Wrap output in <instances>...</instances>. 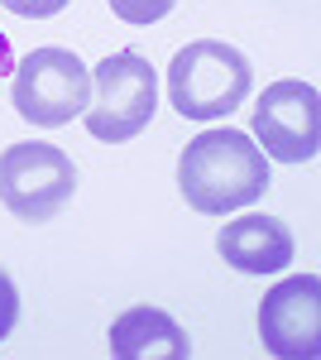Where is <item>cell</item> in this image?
I'll return each instance as SVG.
<instances>
[{
  "mask_svg": "<svg viewBox=\"0 0 321 360\" xmlns=\"http://www.w3.org/2000/svg\"><path fill=\"white\" fill-rule=\"evenodd\" d=\"M178 188L192 212L225 217L268 193V154L244 130H207L178 159Z\"/></svg>",
  "mask_w": 321,
  "mask_h": 360,
  "instance_id": "cell-1",
  "label": "cell"
},
{
  "mask_svg": "<svg viewBox=\"0 0 321 360\" xmlns=\"http://www.w3.org/2000/svg\"><path fill=\"white\" fill-rule=\"evenodd\" d=\"M249 58L225 39H192L168 63V101L188 120H221L249 96Z\"/></svg>",
  "mask_w": 321,
  "mask_h": 360,
  "instance_id": "cell-2",
  "label": "cell"
},
{
  "mask_svg": "<svg viewBox=\"0 0 321 360\" xmlns=\"http://www.w3.org/2000/svg\"><path fill=\"white\" fill-rule=\"evenodd\" d=\"M91 82H96V101L81 115H86V130L106 144L134 139L159 111V72L139 49H120V53L101 58Z\"/></svg>",
  "mask_w": 321,
  "mask_h": 360,
  "instance_id": "cell-3",
  "label": "cell"
},
{
  "mask_svg": "<svg viewBox=\"0 0 321 360\" xmlns=\"http://www.w3.org/2000/svg\"><path fill=\"white\" fill-rule=\"evenodd\" d=\"M72 193H77V164L58 144L25 139L0 154V202L10 217L44 226L72 202Z\"/></svg>",
  "mask_w": 321,
  "mask_h": 360,
  "instance_id": "cell-4",
  "label": "cell"
},
{
  "mask_svg": "<svg viewBox=\"0 0 321 360\" xmlns=\"http://www.w3.org/2000/svg\"><path fill=\"white\" fill-rule=\"evenodd\" d=\"M10 101L29 125L58 130L72 115L86 111L91 101V68L81 63L72 49H34L29 58L15 63L10 72Z\"/></svg>",
  "mask_w": 321,
  "mask_h": 360,
  "instance_id": "cell-5",
  "label": "cell"
},
{
  "mask_svg": "<svg viewBox=\"0 0 321 360\" xmlns=\"http://www.w3.org/2000/svg\"><path fill=\"white\" fill-rule=\"evenodd\" d=\"M254 139L268 159H283V164H307L317 159L321 144V96L312 82L302 77H283V82H268L259 106L249 115Z\"/></svg>",
  "mask_w": 321,
  "mask_h": 360,
  "instance_id": "cell-6",
  "label": "cell"
},
{
  "mask_svg": "<svg viewBox=\"0 0 321 360\" xmlns=\"http://www.w3.org/2000/svg\"><path fill=\"white\" fill-rule=\"evenodd\" d=\"M259 336L268 356L317 360L321 356V274H288L259 303Z\"/></svg>",
  "mask_w": 321,
  "mask_h": 360,
  "instance_id": "cell-7",
  "label": "cell"
},
{
  "mask_svg": "<svg viewBox=\"0 0 321 360\" xmlns=\"http://www.w3.org/2000/svg\"><path fill=\"white\" fill-rule=\"evenodd\" d=\"M216 250L240 274H278V269L293 264V231L278 217L249 212V217H235L216 236Z\"/></svg>",
  "mask_w": 321,
  "mask_h": 360,
  "instance_id": "cell-8",
  "label": "cell"
},
{
  "mask_svg": "<svg viewBox=\"0 0 321 360\" xmlns=\"http://www.w3.org/2000/svg\"><path fill=\"white\" fill-rule=\"evenodd\" d=\"M110 356L120 360H188V332L163 312V307H125L110 322Z\"/></svg>",
  "mask_w": 321,
  "mask_h": 360,
  "instance_id": "cell-9",
  "label": "cell"
},
{
  "mask_svg": "<svg viewBox=\"0 0 321 360\" xmlns=\"http://www.w3.org/2000/svg\"><path fill=\"white\" fill-rule=\"evenodd\" d=\"M178 0H110V10L125 20V25H159L163 15H173Z\"/></svg>",
  "mask_w": 321,
  "mask_h": 360,
  "instance_id": "cell-10",
  "label": "cell"
},
{
  "mask_svg": "<svg viewBox=\"0 0 321 360\" xmlns=\"http://www.w3.org/2000/svg\"><path fill=\"white\" fill-rule=\"evenodd\" d=\"M15 322H20V288H15V278L0 269V341L15 332Z\"/></svg>",
  "mask_w": 321,
  "mask_h": 360,
  "instance_id": "cell-11",
  "label": "cell"
},
{
  "mask_svg": "<svg viewBox=\"0 0 321 360\" xmlns=\"http://www.w3.org/2000/svg\"><path fill=\"white\" fill-rule=\"evenodd\" d=\"M10 15H20V20H48V15H58L67 0H0Z\"/></svg>",
  "mask_w": 321,
  "mask_h": 360,
  "instance_id": "cell-12",
  "label": "cell"
},
{
  "mask_svg": "<svg viewBox=\"0 0 321 360\" xmlns=\"http://www.w3.org/2000/svg\"><path fill=\"white\" fill-rule=\"evenodd\" d=\"M15 72V53H10V39L0 34V77H10Z\"/></svg>",
  "mask_w": 321,
  "mask_h": 360,
  "instance_id": "cell-13",
  "label": "cell"
}]
</instances>
